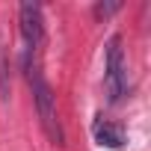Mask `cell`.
Masks as SVG:
<instances>
[{
  "label": "cell",
  "instance_id": "cell-1",
  "mask_svg": "<svg viewBox=\"0 0 151 151\" xmlns=\"http://www.w3.org/2000/svg\"><path fill=\"white\" fill-rule=\"evenodd\" d=\"M30 83H33V98H36V113L42 122V130L47 133V139L53 145H65V133L59 124V113H56V95L47 86V80L42 77L39 68H30Z\"/></svg>",
  "mask_w": 151,
  "mask_h": 151
},
{
  "label": "cell",
  "instance_id": "cell-2",
  "mask_svg": "<svg viewBox=\"0 0 151 151\" xmlns=\"http://www.w3.org/2000/svg\"><path fill=\"white\" fill-rule=\"evenodd\" d=\"M104 89H107V101L116 104L124 89H127V65H124V50H122V39L113 36L107 42V62H104Z\"/></svg>",
  "mask_w": 151,
  "mask_h": 151
},
{
  "label": "cell",
  "instance_id": "cell-3",
  "mask_svg": "<svg viewBox=\"0 0 151 151\" xmlns=\"http://www.w3.org/2000/svg\"><path fill=\"white\" fill-rule=\"evenodd\" d=\"M18 24H21V36L27 42V50H36L42 45L45 36V21H42V6L33 0H24L18 6Z\"/></svg>",
  "mask_w": 151,
  "mask_h": 151
},
{
  "label": "cell",
  "instance_id": "cell-4",
  "mask_svg": "<svg viewBox=\"0 0 151 151\" xmlns=\"http://www.w3.org/2000/svg\"><path fill=\"white\" fill-rule=\"evenodd\" d=\"M92 133H95L98 145H104V148H122V145H124V130H122V124H116V122H110V119H104V116L95 119Z\"/></svg>",
  "mask_w": 151,
  "mask_h": 151
},
{
  "label": "cell",
  "instance_id": "cell-5",
  "mask_svg": "<svg viewBox=\"0 0 151 151\" xmlns=\"http://www.w3.org/2000/svg\"><path fill=\"white\" fill-rule=\"evenodd\" d=\"M0 95L9 98V80H6V62H3V50H0Z\"/></svg>",
  "mask_w": 151,
  "mask_h": 151
},
{
  "label": "cell",
  "instance_id": "cell-6",
  "mask_svg": "<svg viewBox=\"0 0 151 151\" xmlns=\"http://www.w3.org/2000/svg\"><path fill=\"white\" fill-rule=\"evenodd\" d=\"M119 6H122V3H98V6H95V15H98V18H110L113 12H119Z\"/></svg>",
  "mask_w": 151,
  "mask_h": 151
}]
</instances>
